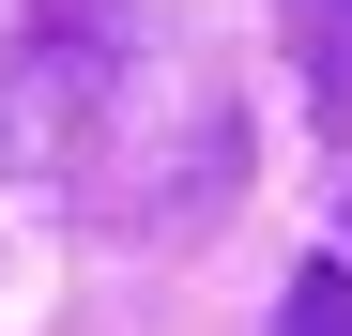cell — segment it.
Here are the masks:
<instances>
[{
	"label": "cell",
	"mask_w": 352,
	"mask_h": 336,
	"mask_svg": "<svg viewBox=\"0 0 352 336\" xmlns=\"http://www.w3.org/2000/svg\"><path fill=\"white\" fill-rule=\"evenodd\" d=\"M123 77H138V0H31L0 46V184L77 168Z\"/></svg>",
	"instance_id": "obj_1"
},
{
	"label": "cell",
	"mask_w": 352,
	"mask_h": 336,
	"mask_svg": "<svg viewBox=\"0 0 352 336\" xmlns=\"http://www.w3.org/2000/svg\"><path fill=\"white\" fill-rule=\"evenodd\" d=\"M276 31H291V62H307V107L352 123V0H276Z\"/></svg>",
	"instance_id": "obj_2"
},
{
	"label": "cell",
	"mask_w": 352,
	"mask_h": 336,
	"mask_svg": "<svg viewBox=\"0 0 352 336\" xmlns=\"http://www.w3.org/2000/svg\"><path fill=\"white\" fill-rule=\"evenodd\" d=\"M261 336H352V260H291V306Z\"/></svg>",
	"instance_id": "obj_3"
}]
</instances>
